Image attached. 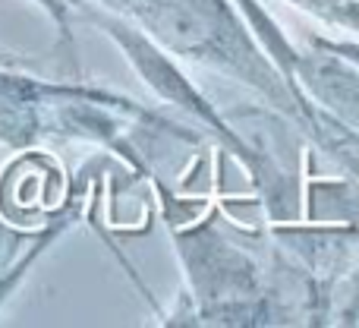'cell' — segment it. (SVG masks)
I'll return each instance as SVG.
<instances>
[{"label":"cell","instance_id":"6da1fadb","mask_svg":"<svg viewBox=\"0 0 359 328\" xmlns=\"http://www.w3.org/2000/svg\"><path fill=\"white\" fill-rule=\"evenodd\" d=\"M95 4H104L107 13L139 29L164 54L217 70L265 95V101H271L278 111L316 124L312 105L293 82H287L274 70V63H268L271 57L262 54L259 41L243 25L230 0H95Z\"/></svg>","mask_w":359,"mask_h":328},{"label":"cell","instance_id":"7a4b0ae2","mask_svg":"<svg viewBox=\"0 0 359 328\" xmlns=\"http://www.w3.org/2000/svg\"><path fill=\"white\" fill-rule=\"evenodd\" d=\"M274 44L284 51L287 79L297 88H306L325 111L337 114L341 124L359 133V67L322 48L316 38L303 51H290V44L274 32Z\"/></svg>","mask_w":359,"mask_h":328},{"label":"cell","instance_id":"ba28073f","mask_svg":"<svg viewBox=\"0 0 359 328\" xmlns=\"http://www.w3.org/2000/svg\"><path fill=\"white\" fill-rule=\"evenodd\" d=\"M0 240H4V228H0Z\"/></svg>","mask_w":359,"mask_h":328},{"label":"cell","instance_id":"8992f818","mask_svg":"<svg viewBox=\"0 0 359 328\" xmlns=\"http://www.w3.org/2000/svg\"><path fill=\"white\" fill-rule=\"evenodd\" d=\"M322 48L334 51L337 57H344V60H350L353 67H359V41H337V38H316Z\"/></svg>","mask_w":359,"mask_h":328},{"label":"cell","instance_id":"5b68a950","mask_svg":"<svg viewBox=\"0 0 359 328\" xmlns=\"http://www.w3.org/2000/svg\"><path fill=\"white\" fill-rule=\"evenodd\" d=\"M38 6H41L44 13L50 16V22L57 25V32H60V44L69 51V60L76 63V51H73V29H69V4L67 0H35Z\"/></svg>","mask_w":359,"mask_h":328},{"label":"cell","instance_id":"277c9868","mask_svg":"<svg viewBox=\"0 0 359 328\" xmlns=\"http://www.w3.org/2000/svg\"><path fill=\"white\" fill-rule=\"evenodd\" d=\"M287 4L312 13V16H318L322 22L334 25V29L359 35V0H287Z\"/></svg>","mask_w":359,"mask_h":328},{"label":"cell","instance_id":"3957f363","mask_svg":"<svg viewBox=\"0 0 359 328\" xmlns=\"http://www.w3.org/2000/svg\"><path fill=\"white\" fill-rule=\"evenodd\" d=\"M69 88L73 86H50L0 67V143L13 149L32 145L44 130L41 111H48V105L63 98Z\"/></svg>","mask_w":359,"mask_h":328},{"label":"cell","instance_id":"52a82bcc","mask_svg":"<svg viewBox=\"0 0 359 328\" xmlns=\"http://www.w3.org/2000/svg\"><path fill=\"white\" fill-rule=\"evenodd\" d=\"M13 63H16V60H13L10 54H4V51H0V67H13Z\"/></svg>","mask_w":359,"mask_h":328}]
</instances>
